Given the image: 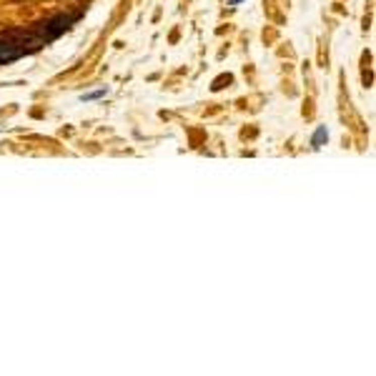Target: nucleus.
I'll return each mask as SVG.
<instances>
[{"label": "nucleus", "instance_id": "obj_2", "mask_svg": "<svg viewBox=\"0 0 376 376\" xmlns=\"http://www.w3.org/2000/svg\"><path fill=\"white\" fill-rule=\"evenodd\" d=\"M326 141H329V133H326V126H318V128H316V133L311 136V146H313V148H321V146H324Z\"/></svg>", "mask_w": 376, "mask_h": 376}, {"label": "nucleus", "instance_id": "obj_1", "mask_svg": "<svg viewBox=\"0 0 376 376\" xmlns=\"http://www.w3.org/2000/svg\"><path fill=\"white\" fill-rule=\"evenodd\" d=\"M78 18H80V13L53 15V18L38 23L35 28L5 30V33L0 35V63H10V61H18V58H23V56H30V53L40 50L43 45L53 43V40L61 38L66 30H71Z\"/></svg>", "mask_w": 376, "mask_h": 376}, {"label": "nucleus", "instance_id": "obj_3", "mask_svg": "<svg viewBox=\"0 0 376 376\" xmlns=\"http://www.w3.org/2000/svg\"><path fill=\"white\" fill-rule=\"evenodd\" d=\"M108 93V88L103 85V88H98V90H90V93H83L80 95V100H95V98H103Z\"/></svg>", "mask_w": 376, "mask_h": 376}, {"label": "nucleus", "instance_id": "obj_4", "mask_svg": "<svg viewBox=\"0 0 376 376\" xmlns=\"http://www.w3.org/2000/svg\"><path fill=\"white\" fill-rule=\"evenodd\" d=\"M228 3H231V5H236V3H238V0H228Z\"/></svg>", "mask_w": 376, "mask_h": 376}]
</instances>
